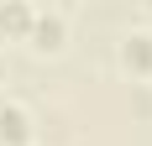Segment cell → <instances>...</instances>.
<instances>
[{"mask_svg": "<svg viewBox=\"0 0 152 146\" xmlns=\"http://www.w3.org/2000/svg\"><path fill=\"white\" fill-rule=\"evenodd\" d=\"M137 115L152 120V84H137Z\"/></svg>", "mask_w": 152, "mask_h": 146, "instance_id": "5b68a950", "label": "cell"}, {"mask_svg": "<svg viewBox=\"0 0 152 146\" xmlns=\"http://www.w3.org/2000/svg\"><path fill=\"white\" fill-rule=\"evenodd\" d=\"M31 11H37V5H26V0H0V37H5V42H26Z\"/></svg>", "mask_w": 152, "mask_h": 146, "instance_id": "277c9868", "label": "cell"}, {"mask_svg": "<svg viewBox=\"0 0 152 146\" xmlns=\"http://www.w3.org/2000/svg\"><path fill=\"white\" fill-rule=\"evenodd\" d=\"M42 125L31 115L26 99H16V94H0V146H37Z\"/></svg>", "mask_w": 152, "mask_h": 146, "instance_id": "3957f363", "label": "cell"}, {"mask_svg": "<svg viewBox=\"0 0 152 146\" xmlns=\"http://www.w3.org/2000/svg\"><path fill=\"white\" fill-rule=\"evenodd\" d=\"M5 68H11V63H5V47H0V84H5Z\"/></svg>", "mask_w": 152, "mask_h": 146, "instance_id": "8992f818", "label": "cell"}, {"mask_svg": "<svg viewBox=\"0 0 152 146\" xmlns=\"http://www.w3.org/2000/svg\"><path fill=\"white\" fill-rule=\"evenodd\" d=\"M26 47H31V52H42V58L63 52V47H68V11H63V5H37V11H31Z\"/></svg>", "mask_w": 152, "mask_h": 146, "instance_id": "7a4b0ae2", "label": "cell"}, {"mask_svg": "<svg viewBox=\"0 0 152 146\" xmlns=\"http://www.w3.org/2000/svg\"><path fill=\"white\" fill-rule=\"evenodd\" d=\"M115 68L137 84H152V26L147 21H131V26L115 37Z\"/></svg>", "mask_w": 152, "mask_h": 146, "instance_id": "6da1fadb", "label": "cell"}]
</instances>
